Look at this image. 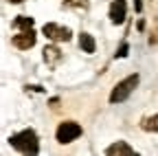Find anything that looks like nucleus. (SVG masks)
<instances>
[{"label": "nucleus", "mask_w": 158, "mask_h": 156, "mask_svg": "<svg viewBox=\"0 0 158 156\" xmlns=\"http://www.w3.org/2000/svg\"><path fill=\"white\" fill-rule=\"evenodd\" d=\"M9 145L15 147L18 152H22V154H37V152H40L37 134H35V130H31V128L20 130L18 134H11V136H9Z\"/></svg>", "instance_id": "1"}, {"label": "nucleus", "mask_w": 158, "mask_h": 156, "mask_svg": "<svg viewBox=\"0 0 158 156\" xmlns=\"http://www.w3.org/2000/svg\"><path fill=\"white\" fill-rule=\"evenodd\" d=\"M138 82H141V77H138L136 73L130 75V77H125V79H121L112 88V92H110V103H123L127 97L134 92V88L138 86Z\"/></svg>", "instance_id": "2"}, {"label": "nucleus", "mask_w": 158, "mask_h": 156, "mask_svg": "<svg viewBox=\"0 0 158 156\" xmlns=\"http://www.w3.org/2000/svg\"><path fill=\"white\" fill-rule=\"evenodd\" d=\"M81 134H84V130L77 121H62L55 130V139H57V143L66 145V143H73L75 139H79Z\"/></svg>", "instance_id": "3"}, {"label": "nucleus", "mask_w": 158, "mask_h": 156, "mask_svg": "<svg viewBox=\"0 0 158 156\" xmlns=\"http://www.w3.org/2000/svg\"><path fill=\"white\" fill-rule=\"evenodd\" d=\"M42 33L53 42H68L73 37V31L68 27H62V24H55V22H48L42 27Z\"/></svg>", "instance_id": "4"}, {"label": "nucleus", "mask_w": 158, "mask_h": 156, "mask_svg": "<svg viewBox=\"0 0 158 156\" xmlns=\"http://www.w3.org/2000/svg\"><path fill=\"white\" fill-rule=\"evenodd\" d=\"M35 42H37V35H35L33 27H31V29H22L18 35L11 37V44H13L15 48H20V51H29V48H33Z\"/></svg>", "instance_id": "5"}, {"label": "nucleus", "mask_w": 158, "mask_h": 156, "mask_svg": "<svg viewBox=\"0 0 158 156\" xmlns=\"http://www.w3.org/2000/svg\"><path fill=\"white\" fill-rule=\"evenodd\" d=\"M127 15V2L125 0H112L110 5V22L112 24H123Z\"/></svg>", "instance_id": "6"}, {"label": "nucleus", "mask_w": 158, "mask_h": 156, "mask_svg": "<svg viewBox=\"0 0 158 156\" xmlns=\"http://www.w3.org/2000/svg\"><path fill=\"white\" fill-rule=\"evenodd\" d=\"M42 57H44V62H46V66L48 68H55L59 62H62V51H59L55 44H51V46H44V51H42Z\"/></svg>", "instance_id": "7"}, {"label": "nucleus", "mask_w": 158, "mask_h": 156, "mask_svg": "<svg viewBox=\"0 0 158 156\" xmlns=\"http://www.w3.org/2000/svg\"><path fill=\"white\" fill-rule=\"evenodd\" d=\"M106 154H108V156H134L136 152H134V147H130L125 141H116V143H112L110 147H106Z\"/></svg>", "instance_id": "8"}, {"label": "nucleus", "mask_w": 158, "mask_h": 156, "mask_svg": "<svg viewBox=\"0 0 158 156\" xmlns=\"http://www.w3.org/2000/svg\"><path fill=\"white\" fill-rule=\"evenodd\" d=\"M79 48H81L84 53H88V55H92V53L97 51V42H94V37H92L90 33L81 31V35H79Z\"/></svg>", "instance_id": "9"}, {"label": "nucleus", "mask_w": 158, "mask_h": 156, "mask_svg": "<svg viewBox=\"0 0 158 156\" xmlns=\"http://www.w3.org/2000/svg\"><path fill=\"white\" fill-rule=\"evenodd\" d=\"M64 9H70V11H77V13H86L90 9V2L88 0H64Z\"/></svg>", "instance_id": "10"}, {"label": "nucleus", "mask_w": 158, "mask_h": 156, "mask_svg": "<svg viewBox=\"0 0 158 156\" xmlns=\"http://www.w3.org/2000/svg\"><path fill=\"white\" fill-rule=\"evenodd\" d=\"M141 128L145 132H158V114H152V116H145L141 121Z\"/></svg>", "instance_id": "11"}, {"label": "nucleus", "mask_w": 158, "mask_h": 156, "mask_svg": "<svg viewBox=\"0 0 158 156\" xmlns=\"http://www.w3.org/2000/svg\"><path fill=\"white\" fill-rule=\"evenodd\" d=\"M11 24H13L15 29H31V27H33V18H29V15H18Z\"/></svg>", "instance_id": "12"}, {"label": "nucleus", "mask_w": 158, "mask_h": 156, "mask_svg": "<svg viewBox=\"0 0 158 156\" xmlns=\"http://www.w3.org/2000/svg\"><path fill=\"white\" fill-rule=\"evenodd\" d=\"M127 51H130V44H127V42H123L121 46H118V51L114 53V57H118V60H121V57H127Z\"/></svg>", "instance_id": "13"}, {"label": "nucleus", "mask_w": 158, "mask_h": 156, "mask_svg": "<svg viewBox=\"0 0 158 156\" xmlns=\"http://www.w3.org/2000/svg\"><path fill=\"white\" fill-rule=\"evenodd\" d=\"M134 9H136V11L143 9V2H141V0H134Z\"/></svg>", "instance_id": "14"}, {"label": "nucleus", "mask_w": 158, "mask_h": 156, "mask_svg": "<svg viewBox=\"0 0 158 156\" xmlns=\"http://www.w3.org/2000/svg\"><path fill=\"white\" fill-rule=\"evenodd\" d=\"M9 2H13V5H20V2H27V0H9Z\"/></svg>", "instance_id": "15"}]
</instances>
